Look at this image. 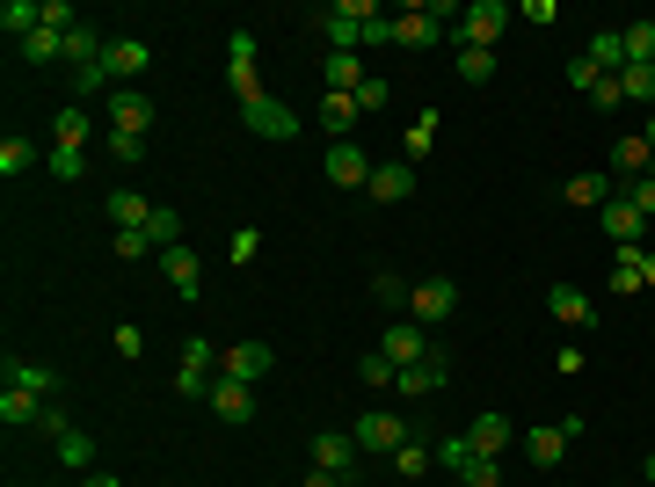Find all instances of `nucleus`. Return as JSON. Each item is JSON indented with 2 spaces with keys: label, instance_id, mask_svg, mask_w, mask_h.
I'll return each instance as SVG.
<instances>
[{
  "label": "nucleus",
  "instance_id": "de8ad7c7",
  "mask_svg": "<svg viewBox=\"0 0 655 487\" xmlns=\"http://www.w3.org/2000/svg\"><path fill=\"white\" fill-rule=\"evenodd\" d=\"M459 487H503V466H495V459H467V466H459Z\"/></svg>",
  "mask_w": 655,
  "mask_h": 487
},
{
  "label": "nucleus",
  "instance_id": "39448f33",
  "mask_svg": "<svg viewBox=\"0 0 655 487\" xmlns=\"http://www.w3.org/2000/svg\"><path fill=\"white\" fill-rule=\"evenodd\" d=\"M510 444H517L510 415H473V422L459 429V451H467V459H503Z\"/></svg>",
  "mask_w": 655,
  "mask_h": 487
},
{
  "label": "nucleus",
  "instance_id": "a211bd4d",
  "mask_svg": "<svg viewBox=\"0 0 655 487\" xmlns=\"http://www.w3.org/2000/svg\"><path fill=\"white\" fill-rule=\"evenodd\" d=\"M153 211H161V204H153V197H131V189H110V197H103V219L117 225V233H139Z\"/></svg>",
  "mask_w": 655,
  "mask_h": 487
},
{
  "label": "nucleus",
  "instance_id": "ddd939ff",
  "mask_svg": "<svg viewBox=\"0 0 655 487\" xmlns=\"http://www.w3.org/2000/svg\"><path fill=\"white\" fill-rule=\"evenodd\" d=\"M241 124H248V139H299V117H291L285 102H248L241 109Z\"/></svg>",
  "mask_w": 655,
  "mask_h": 487
},
{
  "label": "nucleus",
  "instance_id": "79ce46f5",
  "mask_svg": "<svg viewBox=\"0 0 655 487\" xmlns=\"http://www.w3.org/2000/svg\"><path fill=\"white\" fill-rule=\"evenodd\" d=\"M73 95H117V81H110V66H73Z\"/></svg>",
  "mask_w": 655,
  "mask_h": 487
},
{
  "label": "nucleus",
  "instance_id": "cd10ccee",
  "mask_svg": "<svg viewBox=\"0 0 655 487\" xmlns=\"http://www.w3.org/2000/svg\"><path fill=\"white\" fill-rule=\"evenodd\" d=\"M8 386L44 393V401H59V371H51V364H15V357H8Z\"/></svg>",
  "mask_w": 655,
  "mask_h": 487
},
{
  "label": "nucleus",
  "instance_id": "aec40b11",
  "mask_svg": "<svg viewBox=\"0 0 655 487\" xmlns=\"http://www.w3.org/2000/svg\"><path fill=\"white\" fill-rule=\"evenodd\" d=\"M445 379H451V364H445V357L430 349V357H423V364H409L401 379H393V386H401V401H423V393H437Z\"/></svg>",
  "mask_w": 655,
  "mask_h": 487
},
{
  "label": "nucleus",
  "instance_id": "ea45409f",
  "mask_svg": "<svg viewBox=\"0 0 655 487\" xmlns=\"http://www.w3.org/2000/svg\"><path fill=\"white\" fill-rule=\"evenodd\" d=\"M357 379H365V386H393V379H401V364H393L387 349H365V357H357Z\"/></svg>",
  "mask_w": 655,
  "mask_h": 487
},
{
  "label": "nucleus",
  "instance_id": "c85d7f7f",
  "mask_svg": "<svg viewBox=\"0 0 655 487\" xmlns=\"http://www.w3.org/2000/svg\"><path fill=\"white\" fill-rule=\"evenodd\" d=\"M583 59H590L597 73H627V37H619V30H597V37H590V51H583Z\"/></svg>",
  "mask_w": 655,
  "mask_h": 487
},
{
  "label": "nucleus",
  "instance_id": "4468645a",
  "mask_svg": "<svg viewBox=\"0 0 655 487\" xmlns=\"http://www.w3.org/2000/svg\"><path fill=\"white\" fill-rule=\"evenodd\" d=\"M597 225L612 233V247H648V219H641V211H634L627 197L605 204V211H597Z\"/></svg>",
  "mask_w": 655,
  "mask_h": 487
},
{
  "label": "nucleus",
  "instance_id": "c03bdc74",
  "mask_svg": "<svg viewBox=\"0 0 655 487\" xmlns=\"http://www.w3.org/2000/svg\"><path fill=\"white\" fill-rule=\"evenodd\" d=\"M219 371H175V401H211Z\"/></svg>",
  "mask_w": 655,
  "mask_h": 487
},
{
  "label": "nucleus",
  "instance_id": "0eeeda50",
  "mask_svg": "<svg viewBox=\"0 0 655 487\" xmlns=\"http://www.w3.org/2000/svg\"><path fill=\"white\" fill-rule=\"evenodd\" d=\"M349 437H357V451H379V459H393V451L409 444V422H401L393 407H371V415L349 429Z\"/></svg>",
  "mask_w": 655,
  "mask_h": 487
},
{
  "label": "nucleus",
  "instance_id": "4d7b16f0",
  "mask_svg": "<svg viewBox=\"0 0 655 487\" xmlns=\"http://www.w3.org/2000/svg\"><path fill=\"white\" fill-rule=\"evenodd\" d=\"M110 153H117V161H131V167H139V161H146V139H124V131H110Z\"/></svg>",
  "mask_w": 655,
  "mask_h": 487
},
{
  "label": "nucleus",
  "instance_id": "5701e85b",
  "mask_svg": "<svg viewBox=\"0 0 655 487\" xmlns=\"http://www.w3.org/2000/svg\"><path fill=\"white\" fill-rule=\"evenodd\" d=\"M44 407H51L44 393H22V386H8V393H0V422H8V429H37V422H44Z\"/></svg>",
  "mask_w": 655,
  "mask_h": 487
},
{
  "label": "nucleus",
  "instance_id": "13d9d810",
  "mask_svg": "<svg viewBox=\"0 0 655 487\" xmlns=\"http://www.w3.org/2000/svg\"><path fill=\"white\" fill-rule=\"evenodd\" d=\"M379 44H393V22H387V15L365 22V51H379Z\"/></svg>",
  "mask_w": 655,
  "mask_h": 487
},
{
  "label": "nucleus",
  "instance_id": "58836bf2",
  "mask_svg": "<svg viewBox=\"0 0 655 487\" xmlns=\"http://www.w3.org/2000/svg\"><path fill=\"white\" fill-rule=\"evenodd\" d=\"M146 241H153V247H175V241H183V211H175V204H161V211L146 219Z\"/></svg>",
  "mask_w": 655,
  "mask_h": 487
},
{
  "label": "nucleus",
  "instance_id": "2eb2a0df",
  "mask_svg": "<svg viewBox=\"0 0 655 487\" xmlns=\"http://www.w3.org/2000/svg\"><path fill=\"white\" fill-rule=\"evenodd\" d=\"M321 81H328V95H357V88L371 81L365 51H321Z\"/></svg>",
  "mask_w": 655,
  "mask_h": 487
},
{
  "label": "nucleus",
  "instance_id": "f8f14e48",
  "mask_svg": "<svg viewBox=\"0 0 655 487\" xmlns=\"http://www.w3.org/2000/svg\"><path fill=\"white\" fill-rule=\"evenodd\" d=\"M103 66H110V81H117V88H131L146 66H153V44H146V37H110Z\"/></svg>",
  "mask_w": 655,
  "mask_h": 487
},
{
  "label": "nucleus",
  "instance_id": "20e7f679",
  "mask_svg": "<svg viewBox=\"0 0 655 487\" xmlns=\"http://www.w3.org/2000/svg\"><path fill=\"white\" fill-rule=\"evenodd\" d=\"M583 429H590L583 415H561L553 429H525V459H532L539 473H547V466H561V459H568V444L583 437Z\"/></svg>",
  "mask_w": 655,
  "mask_h": 487
},
{
  "label": "nucleus",
  "instance_id": "bb28decb",
  "mask_svg": "<svg viewBox=\"0 0 655 487\" xmlns=\"http://www.w3.org/2000/svg\"><path fill=\"white\" fill-rule=\"evenodd\" d=\"M430 146H437V109H423V117H415L409 131H401V161L423 167V161H430Z\"/></svg>",
  "mask_w": 655,
  "mask_h": 487
},
{
  "label": "nucleus",
  "instance_id": "72a5a7b5",
  "mask_svg": "<svg viewBox=\"0 0 655 487\" xmlns=\"http://www.w3.org/2000/svg\"><path fill=\"white\" fill-rule=\"evenodd\" d=\"M51 451H59V459H66L73 473H95V437H81V429H66V437H59Z\"/></svg>",
  "mask_w": 655,
  "mask_h": 487
},
{
  "label": "nucleus",
  "instance_id": "7ed1b4c3",
  "mask_svg": "<svg viewBox=\"0 0 655 487\" xmlns=\"http://www.w3.org/2000/svg\"><path fill=\"white\" fill-rule=\"evenodd\" d=\"M357 459H365V451H357L349 429H313V466H321V473H335L343 487H365V480H357Z\"/></svg>",
  "mask_w": 655,
  "mask_h": 487
},
{
  "label": "nucleus",
  "instance_id": "49530a36",
  "mask_svg": "<svg viewBox=\"0 0 655 487\" xmlns=\"http://www.w3.org/2000/svg\"><path fill=\"white\" fill-rule=\"evenodd\" d=\"M226 255H233V263H255V255H263V233H255V225H233V241H226Z\"/></svg>",
  "mask_w": 655,
  "mask_h": 487
},
{
  "label": "nucleus",
  "instance_id": "7c9ffc66",
  "mask_svg": "<svg viewBox=\"0 0 655 487\" xmlns=\"http://www.w3.org/2000/svg\"><path fill=\"white\" fill-rule=\"evenodd\" d=\"M357 117H365V109H357V95H328V102H321V131H335V139H349V131H357Z\"/></svg>",
  "mask_w": 655,
  "mask_h": 487
},
{
  "label": "nucleus",
  "instance_id": "37998d69",
  "mask_svg": "<svg viewBox=\"0 0 655 487\" xmlns=\"http://www.w3.org/2000/svg\"><path fill=\"white\" fill-rule=\"evenodd\" d=\"M451 66H459V81H467V88L495 81V51H459V59H451Z\"/></svg>",
  "mask_w": 655,
  "mask_h": 487
},
{
  "label": "nucleus",
  "instance_id": "a18cd8bd",
  "mask_svg": "<svg viewBox=\"0 0 655 487\" xmlns=\"http://www.w3.org/2000/svg\"><path fill=\"white\" fill-rule=\"evenodd\" d=\"M183 371H219V343L189 335V343H183Z\"/></svg>",
  "mask_w": 655,
  "mask_h": 487
},
{
  "label": "nucleus",
  "instance_id": "9d476101",
  "mask_svg": "<svg viewBox=\"0 0 655 487\" xmlns=\"http://www.w3.org/2000/svg\"><path fill=\"white\" fill-rule=\"evenodd\" d=\"M110 131H124V139H146V131H153V95H139V88H117V95H110Z\"/></svg>",
  "mask_w": 655,
  "mask_h": 487
},
{
  "label": "nucleus",
  "instance_id": "b1692460",
  "mask_svg": "<svg viewBox=\"0 0 655 487\" xmlns=\"http://www.w3.org/2000/svg\"><path fill=\"white\" fill-rule=\"evenodd\" d=\"M44 161H51V153H44L37 139H0V175H8V183H15V175H37Z\"/></svg>",
  "mask_w": 655,
  "mask_h": 487
},
{
  "label": "nucleus",
  "instance_id": "a878e982",
  "mask_svg": "<svg viewBox=\"0 0 655 487\" xmlns=\"http://www.w3.org/2000/svg\"><path fill=\"white\" fill-rule=\"evenodd\" d=\"M95 139V117H88L81 102H66L59 117H51V146H88Z\"/></svg>",
  "mask_w": 655,
  "mask_h": 487
},
{
  "label": "nucleus",
  "instance_id": "f03ea898",
  "mask_svg": "<svg viewBox=\"0 0 655 487\" xmlns=\"http://www.w3.org/2000/svg\"><path fill=\"white\" fill-rule=\"evenodd\" d=\"M379 15L371 0H335V8H321L313 15V30L328 37V51H365V22Z\"/></svg>",
  "mask_w": 655,
  "mask_h": 487
},
{
  "label": "nucleus",
  "instance_id": "bf43d9fd",
  "mask_svg": "<svg viewBox=\"0 0 655 487\" xmlns=\"http://www.w3.org/2000/svg\"><path fill=\"white\" fill-rule=\"evenodd\" d=\"M81 487H124V480H117V473H103V466H95V473H81Z\"/></svg>",
  "mask_w": 655,
  "mask_h": 487
},
{
  "label": "nucleus",
  "instance_id": "dca6fc26",
  "mask_svg": "<svg viewBox=\"0 0 655 487\" xmlns=\"http://www.w3.org/2000/svg\"><path fill=\"white\" fill-rule=\"evenodd\" d=\"M379 349H387V357H393L401 371H409V364H423V357H430V343H423V321H387Z\"/></svg>",
  "mask_w": 655,
  "mask_h": 487
},
{
  "label": "nucleus",
  "instance_id": "473e14b6",
  "mask_svg": "<svg viewBox=\"0 0 655 487\" xmlns=\"http://www.w3.org/2000/svg\"><path fill=\"white\" fill-rule=\"evenodd\" d=\"M22 59H30V66L66 59V30H30V37H22Z\"/></svg>",
  "mask_w": 655,
  "mask_h": 487
},
{
  "label": "nucleus",
  "instance_id": "f704fd0d",
  "mask_svg": "<svg viewBox=\"0 0 655 487\" xmlns=\"http://www.w3.org/2000/svg\"><path fill=\"white\" fill-rule=\"evenodd\" d=\"M430 466H437V451H430V444H415V437L393 451V473H401V480H423Z\"/></svg>",
  "mask_w": 655,
  "mask_h": 487
},
{
  "label": "nucleus",
  "instance_id": "8fccbe9b",
  "mask_svg": "<svg viewBox=\"0 0 655 487\" xmlns=\"http://www.w3.org/2000/svg\"><path fill=\"white\" fill-rule=\"evenodd\" d=\"M409 291H415V285H401L393 269H379V277H371V299H379V305H409Z\"/></svg>",
  "mask_w": 655,
  "mask_h": 487
},
{
  "label": "nucleus",
  "instance_id": "680f3d73",
  "mask_svg": "<svg viewBox=\"0 0 655 487\" xmlns=\"http://www.w3.org/2000/svg\"><path fill=\"white\" fill-rule=\"evenodd\" d=\"M307 487H343V480H335V473H321V466H313V473H307Z\"/></svg>",
  "mask_w": 655,
  "mask_h": 487
},
{
  "label": "nucleus",
  "instance_id": "4be33fe9",
  "mask_svg": "<svg viewBox=\"0 0 655 487\" xmlns=\"http://www.w3.org/2000/svg\"><path fill=\"white\" fill-rule=\"evenodd\" d=\"M547 313H553L561 327H590V321H597V313H590V291H575V285H553V291H547Z\"/></svg>",
  "mask_w": 655,
  "mask_h": 487
},
{
  "label": "nucleus",
  "instance_id": "423d86ee",
  "mask_svg": "<svg viewBox=\"0 0 655 487\" xmlns=\"http://www.w3.org/2000/svg\"><path fill=\"white\" fill-rule=\"evenodd\" d=\"M371 167H379V161H371L357 139H335V146H328V161H321V175H328L335 189H365V183H371Z\"/></svg>",
  "mask_w": 655,
  "mask_h": 487
},
{
  "label": "nucleus",
  "instance_id": "412c9836",
  "mask_svg": "<svg viewBox=\"0 0 655 487\" xmlns=\"http://www.w3.org/2000/svg\"><path fill=\"white\" fill-rule=\"evenodd\" d=\"M612 167L627 175V183L655 175V153H648V139H641V131H619V139H612Z\"/></svg>",
  "mask_w": 655,
  "mask_h": 487
},
{
  "label": "nucleus",
  "instance_id": "a19ab883",
  "mask_svg": "<svg viewBox=\"0 0 655 487\" xmlns=\"http://www.w3.org/2000/svg\"><path fill=\"white\" fill-rule=\"evenodd\" d=\"M226 73H255V30H233L226 37Z\"/></svg>",
  "mask_w": 655,
  "mask_h": 487
},
{
  "label": "nucleus",
  "instance_id": "6e6d98bb",
  "mask_svg": "<svg viewBox=\"0 0 655 487\" xmlns=\"http://www.w3.org/2000/svg\"><path fill=\"white\" fill-rule=\"evenodd\" d=\"M553 371H568V379H575V371H590V349H583V343H568L561 357H553Z\"/></svg>",
  "mask_w": 655,
  "mask_h": 487
},
{
  "label": "nucleus",
  "instance_id": "603ef678",
  "mask_svg": "<svg viewBox=\"0 0 655 487\" xmlns=\"http://www.w3.org/2000/svg\"><path fill=\"white\" fill-rule=\"evenodd\" d=\"M627 204H634L641 219L655 225V175H641V183H627Z\"/></svg>",
  "mask_w": 655,
  "mask_h": 487
},
{
  "label": "nucleus",
  "instance_id": "f257e3e1",
  "mask_svg": "<svg viewBox=\"0 0 655 487\" xmlns=\"http://www.w3.org/2000/svg\"><path fill=\"white\" fill-rule=\"evenodd\" d=\"M517 22L510 0H473V8H459V22H451V44L459 51H495V37Z\"/></svg>",
  "mask_w": 655,
  "mask_h": 487
},
{
  "label": "nucleus",
  "instance_id": "393cba45",
  "mask_svg": "<svg viewBox=\"0 0 655 487\" xmlns=\"http://www.w3.org/2000/svg\"><path fill=\"white\" fill-rule=\"evenodd\" d=\"M619 189L605 183V175H568V189H561V204H575V211H605Z\"/></svg>",
  "mask_w": 655,
  "mask_h": 487
},
{
  "label": "nucleus",
  "instance_id": "3c124183",
  "mask_svg": "<svg viewBox=\"0 0 655 487\" xmlns=\"http://www.w3.org/2000/svg\"><path fill=\"white\" fill-rule=\"evenodd\" d=\"M387 102H393V81H379V73L357 88V109H365V117H371V109H387Z\"/></svg>",
  "mask_w": 655,
  "mask_h": 487
},
{
  "label": "nucleus",
  "instance_id": "6ab92c4d",
  "mask_svg": "<svg viewBox=\"0 0 655 487\" xmlns=\"http://www.w3.org/2000/svg\"><path fill=\"white\" fill-rule=\"evenodd\" d=\"M205 407L219 415V422H255V386H241V379H219Z\"/></svg>",
  "mask_w": 655,
  "mask_h": 487
},
{
  "label": "nucleus",
  "instance_id": "e433bc0d",
  "mask_svg": "<svg viewBox=\"0 0 655 487\" xmlns=\"http://www.w3.org/2000/svg\"><path fill=\"white\" fill-rule=\"evenodd\" d=\"M627 66H655V22H627Z\"/></svg>",
  "mask_w": 655,
  "mask_h": 487
},
{
  "label": "nucleus",
  "instance_id": "c9c22d12",
  "mask_svg": "<svg viewBox=\"0 0 655 487\" xmlns=\"http://www.w3.org/2000/svg\"><path fill=\"white\" fill-rule=\"evenodd\" d=\"M612 291H619V299L648 291V285H641V247H619V263H612Z\"/></svg>",
  "mask_w": 655,
  "mask_h": 487
},
{
  "label": "nucleus",
  "instance_id": "c756f323",
  "mask_svg": "<svg viewBox=\"0 0 655 487\" xmlns=\"http://www.w3.org/2000/svg\"><path fill=\"white\" fill-rule=\"evenodd\" d=\"M0 30H8V37L44 30V0H0Z\"/></svg>",
  "mask_w": 655,
  "mask_h": 487
},
{
  "label": "nucleus",
  "instance_id": "6e6552de",
  "mask_svg": "<svg viewBox=\"0 0 655 487\" xmlns=\"http://www.w3.org/2000/svg\"><path fill=\"white\" fill-rule=\"evenodd\" d=\"M409 313H415L423 327L451 321V313H459V285H451V277H423V285L409 291Z\"/></svg>",
  "mask_w": 655,
  "mask_h": 487
},
{
  "label": "nucleus",
  "instance_id": "2f4dec72",
  "mask_svg": "<svg viewBox=\"0 0 655 487\" xmlns=\"http://www.w3.org/2000/svg\"><path fill=\"white\" fill-rule=\"evenodd\" d=\"M44 175H51V183H81V175H88V146H51Z\"/></svg>",
  "mask_w": 655,
  "mask_h": 487
},
{
  "label": "nucleus",
  "instance_id": "864d4df0",
  "mask_svg": "<svg viewBox=\"0 0 655 487\" xmlns=\"http://www.w3.org/2000/svg\"><path fill=\"white\" fill-rule=\"evenodd\" d=\"M590 102H597V117H612V109H619V102H627V95H619V81H612V73H605V81L590 88Z\"/></svg>",
  "mask_w": 655,
  "mask_h": 487
},
{
  "label": "nucleus",
  "instance_id": "09e8293b",
  "mask_svg": "<svg viewBox=\"0 0 655 487\" xmlns=\"http://www.w3.org/2000/svg\"><path fill=\"white\" fill-rule=\"evenodd\" d=\"M110 255H124V263H146V255H161V247L146 241V225H139V233H117V241H110Z\"/></svg>",
  "mask_w": 655,
  "mask_h": 487
},
{
  "label": "nucleus",
  "instance_id": "5fc2aeb1",
  "mask_svg": "<svg viewBox=\"0 0 655 487\" xmlns=\"http://www.w3.org/2000/svg\"><path fill=\"white\" fill-rule=\"evenodd\" d=\"M597 81H605V73H597V66H590V59H575V66H568V88H575V95H590V88H597Z\"/></svg>",
  "mask_w": 655,
  "mask_h": 487
},
{
  "label": "nucleus",
  "instance_id": "e2e57ef3",
  "mask_svg": "<svg viewBox=\"0 0 655 487\" xmlns=\"http://www.w3.org/2000/svg\"><path fill=\"white\" fill-rule=\"evenodd\" d=\"M648 487H655V451H648Z\"/></svg>",
  "mask_w": 655,
  "mask_h": 487
},
{
  "label": "nucleus",
  "instance_id": "1a4fd4ad",
  "mask_svg": "<svg viewBox=\"0 0 655 487\" xmlns=\"http://www.w3.org/2000/svg\"><path fill=\"white\" fill-rule=\"evenodd\" d=\"M269 364H277V349H269V343H226L219 349V379H241V386H255Z\"/></svg>",
  "mask_w": 655,
  "mask_h": 487
},
{
  "label": "nucleus",
  "instance_id": "f3484780",
  "mask_svg": "<svg viewBox=\"0 0 655 487\" xmlns=\"http://www.w3.org/2000/svg\"><path fill=\"white\" fill-rule=\"evenodd\" d=\"M365 197H371V204L415 197V167H409V161H379V167H371V183H365Z\"/></svg>",
  "mask_w": 655,
  "mask_h": 487
},
{
  "label": "nucleus",
  "instance_id": "4c0bfd02",
  "mask_svg": "<svg viewBox=\"0 0 655 487\" xmlns=\"http://www.w3.org/2000/svg\"><path fill=\"white\" fill-rule=\"evenodd\" d=\"M612 81H619L627 102H648V109H655V66H627V73H612Z\"/></svg>",
  "mask_w": 655,
  "mask_h": 487
},
{
  "label": "nucleus",
  "instance_id": "052dcab7",
  "mask_svg": "<svg viewBox=\"0 0 655 487\" xmlns=\"http://www.w3.org/2000/svg\"><path fill=\"white\" fill-rule=\"evenodd\" d=\"M641 285H655V247H641Z\"/></svg>",
  "mask_w": 655,
  "mask_h": 487
},
{
  "label": "nucleus",
  "instance_id": "9b49d317",
  "mask_svg": "<svg viewBox=\"0 0 655 487\" xmlns=\"http://www.w3.org/2000/svg\"><path fill=\"white\" fill-rule=\"evenodd\" d=\"M153 263H161V277L175 291H183V299H205V263H197V255H189V241H175V247H161V255H153Z\"/></svg>",
  "mask_w": 655,
  "mask_h": 487
}]
</instances>
